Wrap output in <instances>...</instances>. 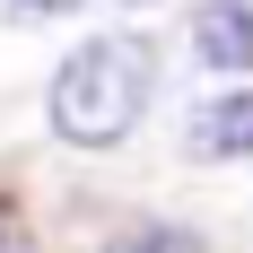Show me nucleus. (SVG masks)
<instances>
[{
	"label": "nucleus",
	"instance_id": "obj_3",
	"mask_svg": "<svg viewBox=\"0 0 253 253\" xmlns=\"http://www.w3.org/2000/svg\"><path fill=\"white\" fill-rule=\"evenodd\" d=\"M192 157H253V87H236V96H210L201 114H192Z\"/></svg>",
	"mask_w": 253,
	"mask_h": 253
},
{
	"label": "nucleus",
	"instance_id": "obj_4",
	"mask_svg": "<svg viewBox=\"0 0 253 253\" xmlns=\"http://www.w3.org/2000/svg\"><path fill=\"white\" fill-rule=\"evenodd\" d=\"M123 253H201V245H192V236H131Z\"/></svg>",
	"mask_w": 253,
	"mask_h": 253
},
{
	"label": "nucleus",
	"instance_id": "obj_2",
	"mask_svg": "<svg viewBox=\"0 0 253 253\" xmlns=\"http://www.w3.org/2000/svg\"><path fill=\"white\" fill-rule=\"evenodd\" d=\"M192 52L210 70H253V0H201L192 9Z\"/></svg>",
	"mask_w": 253,
	"mask_h": 253
},
{
	"label": "nucleus",
	"instance_id": "obj_1",
	"mask_svg": "<svg viewBox=\"0 0 253 253\" xmlns=\"http://www.w3.org/2000/svg\"><path fill=\"white\" fill-rule=\"evenodd\" d=\"M149 87H157V44L149 35H87V44L52 70V131L70 149H114L131 140V123L149 114Z\"/></svg>",
	"mask_w": 253,
	"mask_h": 253
},
{
	"label": "nucleus",
	"instance_id": "obj_5",
	"mask_svg": "<svg viewBox=\"0 0 253 253\" xmlns=\"http://www.w3.org/2000/svg\"><path fill=\"white\" fill-rule=\"evenodd\" d=\"M18 9H44V18H61V9H70V0H18Z\"/></svg>",
	"mask_w": 253,
	"mask_h": 253
}]
</instances>
